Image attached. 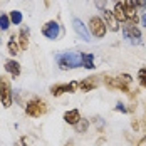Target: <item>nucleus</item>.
Listing matches in <instances>:
<instances>
[{
    "label": "nucleus",
    "instance_id": "10",
    "mask_svg": "<svg viewBox=\"0 0 146 146\" xmlns=\"http://www.w3.org/2000/svg\"><path fill=\"white\" fill-rule=\"evenodd\" d=\"M72 27H74V30H76V34H77L84 42H89V40H91V39H89V32H88V29H86V25L82 24L81 19L74 17L72 19Z\"/></svg>",
    "mask_w": 146,
    "mask_h": 146
},
{
    "label": "nucleus",
    "instance_id": "6",
    "mask_svg": "<svg viewBox=\"0 0 146 146\" xmlns=\"http://www.w3.org/2000/svg\"><path fill=\"white\" fill-rule=\"evenodd\" d=\"M42 34H44V37H47V39L56 40L59 35H60V25H59V22L57 20L45 22V25L42 27Z\"/></svg>",
    "mask_w": 146,
    "mask_h": 146
},
{
    "label": "nucleus",
    "instance_id": "25",
    "mask_svg": "<svg viewBox=\"0 0 146 146\" xmlns=\"http://www.w3.org/2000/svg\"><path fill=\"white\" fill-rule=\"evenodd\" d=\"M114 109H116V111H121V113H128V108H124V106H123L121 102H117Z\"/></svg>",
    "mask_w": 146,
    "mask_h": 146
},
{
    "label": "nucleus",
    "instance_id": "19",
    "mask_svg": "<svg viewBox=\"0 0 146 146\" xmlns=\"http://www.w3.org/2000/svg\"><path fill=\"white\" fill-rule=\"evenodd\" d=\"M7 49H9V54H12V56H17V54H19L20 47H19V44L15 42V37H14V35L10 37V40H9V44H7Z\"/></svg>",
    "mask_w": 146,
    "mask_h": 146
},
{
    "label": "nucleus",
    "instance_id": "26",
    "mask_svg": "<svg viewBox=\"0 0 146 146\" xmlns=\"http://www.w3.org/2000/svg\"><path fill=\"white\" fill-rule=\"evenodd\" d=\"M138 146H146V136H145V138H141V139H139V143H138Z\"/></svg>",
    "mask_w": 146,
    "mask_h": 146
},
{
    "label": "nucleus",
    "instance_id": "12",
    "mask_svg": "<svg viewBox=\"0 0 146 146\" xmlns=\"http://www.w3.org/2000/svg\"><path fill=\"white\" fill-rule=\"evenodd\" d=\"M98 84H99V81H98V77H94V76L86 77L84 81L77 82L79 89H81V91H84V92H89V91H92L94 88H98Z\"/></svg>",
    "mask_w": 146,
    "mask_h": 146
},
{
    "label": "nucleus",
    "instance_id": "20",
    "mask_svg": "<svg viewBox=\"0 0 146 146\" xmlns=\"http://www.w3.org/2000/svg\"><path fill=\"white\" fill-rule=\"evenodd\" d=\"M74 128H76V133H88L89 129V121L88 119H79V123L77 124H74Z\"/></svg>",
    "mask_w": 146,
    "mask_h": 146
},
{
    "label": "nucleus",
    "instance_id": "3",
    "mask_svg": "<svg viewBox=\"0 0 146 146\" xmlns=\"http://www.w3.org/2000/svg\"><path fill=\"white\" fill-rule=\"evenodd\" d=\"M57 64L62 71H67V69H76V67H81V54H74V52H67V54H62L57 56Z\"/></svg>",
    "mask_w": 146,
    "mask_h": 146
},
{
    "label": "nucleus",
    "instance_id": "1",
    "mask_svg": "<svg viewBox=\"0 0 146 146\" xmlns=\"http://www.w3.org/2000/svg\"><path fill=\"white\" fill-rule=\"evenodd\" d=\"M131 81H133V77L129 74H121V76H117V77H111V76L104 77V84L109 89H119V91L128 92V94H131V91H129Z\"/></svg>",
    "mask_w": 146,
    "mask_h": 146
},
{
    "label": "nucleus",
    "instance_id": "17",
    "mask_svg": "<svg viewBox=\"0 0 146 146\" xmlns=\"http://www.w3.org/2000/svg\"><path fill=\"white\" fill-rule=\"evenodd\" d=\"M81 64L86 67V69H94V56L92 54H81Z\"/></svg>",
    "mask_w": 146,
    "mask_h": 146
},
{
    "label": "nucleus",
    "instance_id": "4",
    "mask_svg": "<svg viewBox=\"0 0 146 146\" xmlns=\"http://www.w3.org/2000/svg\"><path fill=\"white\" fill-rule=\"evenodd\" d=\"M12 98H14V92H12L10 79L7 76H0V101L3 104V108L12 106Z\"/></svg>",
    "mask_w": 146,
    "mask_h": 146
},
{
    "label": "nucleus",
    "instance_id": "23",
    "mask_svg": "<svg viewBox=\"0 0 146 146\" xmlns=\"http://www.w3.org/2000/svg\"><path fill=\"white\" fill-rule=\"evenodd\" d=\"M133 2H134V7L139 9V10H143L146 7V0H133Z\"/></svg>",
    "mask_w": 146,
    "mask_h": 146
},
{
    "label": "nucleus",
    "instance_id": "15",
    "mask_svg": "<svg viewBox=\"0 0 146 146\" xmlns=\"http://www.w3.org/2000/svg\"><path fill=\"white\" fill-rule=\"evenodd\" d=\"M113 15L116 17L117 22H128V17H126V12H124V5L119 3V2H116V5H114Z\"/></svg>",
    "mask_w": 146,
    "mask_h": 146
},
{
    "label": "nucleus",
    "instance_id": "16",
    "mask_svg": "<svg viewBox=\"0 0 146 146\" xmlns=\"http://www.w3.org/2000/svg\"><path fill=\"white\" fill-rule=\"evenodd\" d=\"M19 47L22 50H27V47H29V29H20V32H19Z\"/></svg>",
    "mask_w": 146,
    "mask_h": 146
},
{
    "label": "nucleus",
    "instance_id": "5",
    "mask_svg": "<svg viewBox=\"0 0 146 146\" xmlns=\"http://www.w3.org/2000/svg\"><path fill=\"white\" fill-rule=\"evenodd\" d=\"M89 30H91V34L94 35V37H98V39H102L104 35H106V24H104V20H102L101 17H91V20H89Z\"/></svg>",
    "mask_w": 146,
    "mask_h": 146
},
{
    "label": "nucleus",
    "instance_id": "21",
    "mask_svg": "<svg viewBox=\"0 0 146 146\" xmlns=\"http://www.w3.org/2000/svg\"><path fill=\"white\" fill-rule=\"evenodd\" d=\"M9 27H10V17L7 14H0V29L7 30Z\"/></svg>",
    "mask_w": 146,
    "mask_h": 146
},
{
    "label": "nucleus",
    "instance_id": "22",
    "mask_svg": "<svg viewBox=\"0 0 146 146\" xmlns=\"http://www.w3.org/2000/svg\"><path fill=\"white\" fill-rule=\"evenodd\" d=\"M138 81H139V86L146 89V67L139 69V72H138Z\"/></svg>",
    "mask_w": 146,
    "mask_h": 146
},
{
    "label": "nucleus",
    "instance_id": "13",
    "mask_svg": "<svg viewBox=\"0 0 146 146\" xmlns=\"http://www.w3.org/2000/svg\"><path fill=\"white\" fill-rule=\"evenodd\" d=\"M79 119H81V113H79V109H69V111H66L64 113V121L67 123V124H77L79 123Z\"/></svg>",
    "mask_w": 146,
    "mask_h": 146
},
{
    "label": "nucleus",
    "instance_id": "18",
    "mask_svg": "<svg viewBox=\"0 0 146 146\" xmlns=\"http://www.w3.org/2000/svg\"><path fill=\"white\" fill-rule=\"evenodd\" d=\"M9 17H10V24H14V25L22 24V20H24V15H22V12H19V10H12Z\"/></svg>",
    "mask_w": 146,
    "mask_h": 146
},
{
    "label": "nucleus",
    "instance_id": "11",
    "mask_svg": "<svg viewBox=\"0 0 146 146\" xmlns=\"http://www.w3.org/2000/svg\"><path fill=\"white\" fill-rule=\"evenodd\" d=\"M123 5H124V12H126V17H128V22L136 25L138 24V12H136L138 9L134 7V2L133 0H126Z\"/></svg>",
    "mask_w": 146,
    "mask_h": 146
},
{
    "label": "nucleus",
    "instance_id": "2",
    "mask_svg": "<svg viewBox=\"0 0 146 146\" xmlns=\"http://www.w3.org/2000/svg\"><path fill=\"white\" fill-rule=\"evenodd\" d=\"M47 113V102L40 98H34L25 106V114L30 117H40Z\"/></svg>",
    "mask_w": 146,
    "mask_h": 146
},
{
    "label": "nucleus",
    "instance_id": "9",
    "mask_svg": "<svg viewBox=\"0 0 146 146\" xmlns=\"http://www.w3.org/2000/svg\"><path fill=\"white\" fill-rule=\"evenodd\" d=\"M102 20L106 24V29H109L111 32H117L119 30V22L116 20V17L113 15L111 10H108V9L102 10Z\"/></svg>",
    "mask_w": 146,
    "mask_h": 146
},
{
    "label": "nucleus",
    "instance_id": "27",
    "mask_svg": "<svg viewBox=\"0 0 146 146\" xmlns=\"http://www.w3.org/2000/svg\"><path fill=\"white\" fill-rule=\"evenodd\" d=\"M141 24H143V25H146V14L141 17Z\"/></svg>",
    "mask_w": 146,
    "mask_h": 146
},
{
    "label": "nucleus",
    "instance_id": "24",
    "mask_svg": "<svg viewBox=\"0 0 146 146\" xmlns=\"http://www.w3.org/2000/svg\"><path fill=\"white\" fill-rule=\"evenodd\" d=\"M106 2H108V0H96V7H98L99 10H104V9H106Z\"/></svg>",
    "mask_w": 146,
    "mask_h": 146
},
{
    "label": "nucleus",
    "instance_id": "8",
    "mask_svg": "<svg viewBox=\"0 0 146 146\" xmlns=\"http://www.w3.org/2000/svg\"><path fill=\"white\" fill-rule=\"evenodd\" d=\"M123 34H124V37L128 39V40H131V42H139V39H141V32L139 29L134 25V24H126V25H123Z\"/></svg>",
    "mask_w": 146,
    "mask_h": 146
},
{
    "label": "nucleus",
    "instance_id": "7",
    "mask_svg": "<svg viewBox=\"0 0 146 146\" xmlns=\"http://www.w3.org/2000/svg\"><path fill=\"white\" fill-rule=\"evenodd\" d=\"M77 89H79L77 82H69V84H54V86L50 88V94H52V96H56V98H59V96H62L64 92L72 94V92H76Z\"/></svg>",
    "mask_w": 146,
    "mask_h": 146
},
{
    "label": "nucleus",
    "instance_id": "14",
    "mask_svg": "<svg viewBox=\"0 0 146 146\" xmlns=\"http://www.w3.org/2000/svg\"><path fill=\"white\" fill-rule=\"evenodd\" d=\"M5 71L10 74V76H14V77H17V76H20V64L17 62V60H14V59H9L7 62H5Z\"/></svg>",
    "mask_w": 146,
    "mask_h": 146
}]
</instances>
